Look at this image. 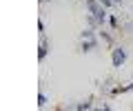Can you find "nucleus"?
<instances>
[{
  "mask_svg": "<svg viewBox=\"0 0 133 111\" xmlns=\"http://www.w3.org/2000/svg\"><path fill=\"white\" fill-rule=\"evenodd\" d=\"M42 2H47V0H42Z\"/></svg>",
  "mask_w": 133,
  "mask_h": 111,
  "instance_id": "20e7f679",
  "label": "nucleus"
},
{
  "mask_svg": "<svg viewBox=\"0 0 133 111\" xmlns=\"http://www.w3.org/2000/svg\"><path fill=\"white\" fill-rule=\"evenodd\" d=\"M124 60H127V53H124V49H120V47L113 49V64H115V67H120Z\"/></svg>",
  "mask_w": 133,
  "mask_h": 111,
  "instance_id": "f257e3e1",
  "label": "nucleus"
},
{
  "mask_svg": "<svg viewBox=\"0 0 133 111\" xmlns=\"http://www.w3.org/2000/svg\"><path fill=\"white\" fill-rule=\"evenodd\" d=\"M44 102H47V98H44V96H42V93H40V96H38V105H40V107H42V105H44Z\"/></svg>",
  "mask_w": 133,
  "mask_h": 111,
  "instance_id": "7ed1b4c3",
  "label": "nucleus"
},
{
  "mask_svg": "<svg viewBox=\"0 0 133 111\" xmlns=\"http://www.w3.org/2000/svg\"><path fill=\"white\" fill-rule=\"evenodd\" d=\"M44 56H47V44L42 42V44H40V60H42Z\"/></svg>",
  "mask_w": 133,
  "mask_h": 111,
  "instance_id": "f03ea898",
  "label": "nucleus"
}]
</instances>
